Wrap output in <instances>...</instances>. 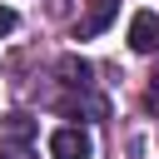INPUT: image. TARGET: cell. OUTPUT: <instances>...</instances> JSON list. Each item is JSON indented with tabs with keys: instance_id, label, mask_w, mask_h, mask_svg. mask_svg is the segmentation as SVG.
I'll list each match as a JSON object with an SVG mask.
<instances>
[{
	"instance_id": "8",
	"label": "cell",
	"mask_w": 159,
	"mask_h": 159,
	"mask_svg": "<svg viewBox=\"0 0 159 159\" xmlns=\"http://www.w3.org/2000/svg\"><path fill=\"white\" fill-rule=\"evenodd\" d=\"M5 159H30V154L25 149H5Z\"/></svg>"
},
{
	"instance_id": "4",
	"label": "cell",
	"mask_w": 159,
	"mask_h": 159,
	"mask_svg": "<svg viewBox=\"0 0 159 159\" xmlns=\"http://www.w3.org/2000/svg\"><path fill=\"white\" fill-rule=\"evenodd\" d=\"M114 10H119V0H89V10H84V20H80V40H89V35L109 30Z\"/></svg>"
},
{
	"instance_id": "7",
	"label": "cell",
	"mask_w": 159,
	"mask_h": 159,
	"mask_svg": "<svg viewBox=\"0 0 159 159\" xmlns=\"http://www.w3.org/2000/svg\"><path fill=\"white\" fill-rule=\"evenodd\" d=\"M144 99H149V109H154V114H159V75H154V80H149V94H144Z\"/></svg>"
},
{
	"instance_id": "2",
	"label": "cell",
	"mask_w": 159,
	"mask_h": 159,
	"mask_svg": "<svg viewBox=\"0 0 159 159\" xmlns=\"http://www.w3.org/2000/svg\"><path fill=\"white\" fill-rule=\"evenodd\" d=\"M129 50H139V55H154L159 50V15L154 10H139L129 20Z\"/></svg>"
},
{
	"instance_id": "1",
	"label": "cell",
	"mask_w": 159,
	"mask_h": 159,
	"mask_svg": "<svg viewBox=\"0 0 159 159\" xmlns=\"http://www.w3.org/2000/svg\"><path fill=\"white\" fill-rule=\"evenodd\" d=\"M89 154H94V139H89L84 129L65 124V129L50 134V159H89Z\"/></svg>"
},
{
	"instance_id": "6",
	"label": "cell",
	"mask_w": 159,
	"mask_h": 159,
	"mask_svg": "<svg viewBox=\"0 0 159 159\" xmlns=\"http://www.w3.org/2000/svg\"><path fill=\"white\" fill-rule=\"evenodd\" d=\"M15 25H20V15H15V10H10V5H0V35H10V30H15Z\"/></svg>"
},
{
	"instance_id": "5",
	"label": "cell",
	"mask_w": 159,
	"mask_h": 159,
	"mask_svg": "<svg viewBox=\"0 0 159 159\" xmlns=\"http://www.w3.org/2000/svg\"><path fill=\"white\" fill-rule=\"evenodd\" d=\"M60 75H65V84H75V89H84V84H89V65H84V60H75V55H65V60H60Z\"/></svg>"
},
{
	"instance_id": "3",
	"label": "cell",
	"mask_w": 159,
	"mask_h": 159,
	"mask_svg": "<svg viewBox=\"0 0 159 159\" xmlns=\"http://www.w3.org/2000/svg\"><path fill=\"white\" fill-rule=\"evenodd\" d=\"M30 139H35V119L30 114H5L0 119V144L5 149H25Z\"/></svg>"
}]
</instances>
